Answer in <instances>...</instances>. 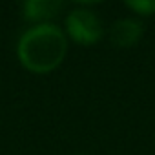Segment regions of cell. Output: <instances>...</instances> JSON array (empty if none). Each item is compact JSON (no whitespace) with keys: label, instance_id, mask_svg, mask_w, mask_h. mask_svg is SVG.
<instances>
[{"label":"cell","instance_id":"3","mask_svg":"<svg viewBox=\"0 0 155 155\" xmlns=\"http://www.w3.org/2000/svg\"><path fill=\"white\" fill-rule=\"evenodd\" d=\"M142 31H144V28L140 22H137L133 18H122L111 26L110 38H111L113 46H117V48H131L140 40Z\"/></svg>","mask_w":155,"mask_h":155},{"label":"cell","instance_id":"4","mask_svg":"<svg viewBox=\"0 0 155 155\" xmlns=\"http://www.w3.org/2000/svg\"><path fill=\"white\" fill-rule=\"evenodd\" d=\"M62 9V2L58 0H28L22 4V17L31 22H40L53 18Z\"/></svg>","mask_w":155,"mask_h":155},{"label":"cell","instance_id":"1","mask_svg":"<svg viewBox=\"0 0 155 155\" xmlns=\"http://www.w3.org/2000/svg\"><path fill=\"white\" fill-rule=\"evenodd\" d=\"M17 53L28 71L38 75L49 73L62 64L68 53L66 33L53 24L33 26L20 37Z\"/></svg>","mask_w":155,"mask_h":155},{"label":"cell","instance_id":"2","mask_svg":"<svg viewBox=\"0 0 155 155\" xmlns=\"http://www.w3.org/2000/svg\"><path fill=\"white\" fill-rule=\"evenodd\" d=\"M66 31L73 42L81 46H93L102 38L104 28L101 18L90 9H75L66 17Z\"/></svg>","mask_w":155,"mask_h":155},{"label":"cell","instance_id":"5","mask_svg":"<svg viewBox=\"0 0 155 155\" xmlns=\"http://www.w3.org/2000/svg\"><path fill=\"white\" fill-rule=\"evenodd\" d=\"M124 6L135 11L137 15H144V17L155 13V0H128V2H124Z\"/></svg>","mask_w":155,"mask_h":155}]
</instances>
